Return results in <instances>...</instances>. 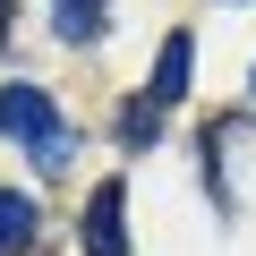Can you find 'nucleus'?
Listing matches in <instances>:
<instances>
[{
    "instance_id": "f257e3e1",
    "label": "nucleus",
    "mask_w": 256,
    "mask_h": 256,
    "mask_svg": "<svg viewBox=\"0 0 256 256\" xmlns=\"http://www.w3.org/2000/svg\"><path fill=\"white\" fill-rule=\"evenodd\" d=\"M0 137L43 146V137H52V94H43V86H0Z\"/></svg>"
},
{
    "instance_id": "f03ea898",
    "label": "nucleus",
    "mask_w": 256,
    "mask_h": 256,
    "mask_svg": "<svg viewBox=\"0 0 256 256\" xmlns=\"http://www.w3.org/2000/svg\"><path fill=\"white\" fill-rule=\"evenodd\" d=\"M120 196H128V188H94V205H86V256H128V230H120Z\"/></svg>"
},
{
    "instance_id": "7ed1b4c3",
    "label": "nucleus",
    "mask_w": 256,
    "mask_h": 256,
    "mask_svg": "<svg viewBox=\"0 0 256 256\" xmlns=\"http://www.w3.org/2000/svg\"><path fill=\"white\" fill-rule=\"evenodd\" d=\"M52 26H60V43H102L111 9L102 0H52Z\"/></svg>"
},
{
    "instance_id": "20e7f679",
    "label": "nucleus",
    "mask_w": 256,
    "mask_h": 256,
    "mask_svg": "<svg viewBox=\"0 0 256 256\" xmlns=\"http://www.w3.org/2000/svg\"><path fill=\"white\" fill-rule=\"evenodd\" d=\"M188 52H196L188 34L162 43V60H154V102H180V94H188Z\"/></svg>"
},
{
    "instance_id": "39448f33",
    "label": "nucleus",
    "mask_w": 256,
    "mask_h": 256,
    "mask_svg": "<svg viewBox=\"0 0 256 256\" xmlns=\"http://www.w3.org/2000/svg\"><path fill=\"white\" fill-rule=\"evenodd\" d=\"M18 248H34V205L18 188H0V256H18Z\"/></svg>"
},
{
    "instance_id": "423d86ee",
    "label": "nucleus",
    "mask_w": 256,
    "mask_h": 256,
    "mask_svg": "<svg viewBox=\"0 0 256 256\" xmlns=\"http://www.w3.org/2000/svg\"><path fill=\"white\" fill-rule=\"evenodd\" d=\"M154 137H162L154 102H128V111H120V146H154Z\"/></svg>"
},
{
    "instance_id": "0eeeda50",
    "label": "nucleus",
    "mask_w": 256,
    "mask_h": 256,
    "mask_svg": "<svg viewBox=\"0 0 256 256\" xmlns=\"http://www.w3.org/2000/svg\"><path fill=\"white\" fill-rule=\"evenodd\" d=\"M34 162H43V171H68V162H77V128H52V137L34 146Z\"/></svg>"
},
{
    "instance_id": "6e6552de",
    "label": "nucleus",
    "mask_w": 256,
    "mask_h": 256,
    "mask_svg": "<svg viewBox=\"0 0 256 256\" xmlns=\"http://www.w3.org/2000/svg\"><path fill=\"white\" fill-rule=\"evenodd\" d=\"M9 18H18V9H9V0H0V34H9Z\"/></svg>"
},
{
    "instance_id": "1a4fd4ad",
    "label": "nucleus",
    "mask_w": 256,
    "mask_h": 256,
    "mask_svg": "<svg viewBox=\"0 0 256 256\" xmlns=\"http://www.w3.org/2000/svg\"><path fill=\"white\" fill-rule=\"evenodd\" d=\"M248 86H256V77H248Z\"/></svg>"
}]
</instances>
